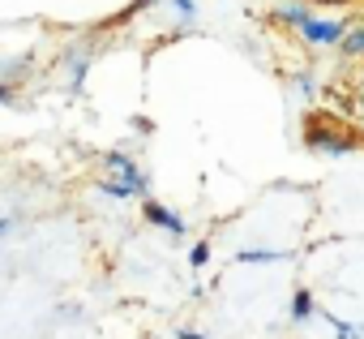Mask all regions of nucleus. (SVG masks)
I'll return each instance as SVG.
<instances>
[{
  "instance_id": "obj_8",
  "label": "nucleus",
  "mask_w": 364,
  "mask_h": 339,
  "mask_svg": "<svg viewBox=\"0 0 364 339\" xmlns=\"http://www.w3.org/2000/svg\"><path fill=\"white\" fill-rule=\"evenodd\" d=\"M283 249H236V262H283Z\"/></svg>"
},
{
  "instance_id": "obj_12",
  "label": "nucleus",
  "mask_w": 364,
  "mask_h": 339,
  "mask_svg": "<svg viewBox=\"0 0 364 339\" xmlns=\"http://www.w3.org/2000/svg\"><path fill=\"white\" fill-rule=\"evenodd\" d=\"M296 90H300L304 99H313V95H317V78H313V73H296Z\"/></svg>"
},
{
  "instance_id": "obj_13",
  "label": "nucleus",
  "mask_w": 364,
  "mask_h": 339,
  "mask_svg": "<svg viewBox=\"0 0 364 339\" xmlns=\"http://www.w3.org/2000/svg\"><path fill=\"white\" fill-rule=\"evenodd\" d=\"M189 262H193V266L202 271V266L210 262V245H206V241H202V245H193V249H189Z\"/></svg>"
},
{
  "instance_id": "obj_15",
  "label": "nucleus",
  "mask_w": 364,
  "mask_h": 339,
  "mask_svg": "<svg viewBox=\"0 0 364 339\" xmlns=\"http://www.w3.org/2000/svg\"><path fill=\"white\" fill-rule=\"evenodd\" d=\"M176 339H210V335H198V330H176Z\"/></svg>"
},
{
  "instance_id": "obj_4",
  "label": "nucleus",
  "mask_w": 364,
  "mask_h": 339,
  "mask_svg": "<svg viewBox=\"0 0 364 339\" xmlns=\"http://www.w3.org/2000/svg\"><path fill=\"white\" fill-rule=\"evenodd\" d=\"M141 215H146V224H154V228H163V232H171V236H185V219H180L171 207L154 202V198L141 202Z\"/></svg>"
},
{
  "instance_id": "obj_1",
  "label": "nucleus",
  "mask_w": 364,
  "mask_h": 339,
  "mask_svg": "<svg viewBox=\"0 0 364 339\" xmlns=\"http://www.w3.org/2000/svg\"><path fill=\"white\" fill-rule=\"evenodd\" d=\"M347 26H351L347 18H317V14H313V18H309L304 26H296V31H300V39H304L309 48H334Z\"/></svg>"
},
{
  "instance_id": "obj_5",
  "label": "nucleus",
  "mask_w": 364,
  "mask_h": 339,
  "mask_svg": "<svg viewBox=\"0 0 364 339\" xmlns=\"http://www.w3.org/2000/svg\"><path fill=\"white\" fill-rule=\"evenodd\" d=\"M270 18L283 22V26H304L313 18V9H309V0H279V5L270 9Z\"/></svg>"
},
{
  "instance_id": "obj_11",
  "label": "nucleus",
  "mask_w": 364,
  "mask_h": 339,
  "mask_svg": "<svg viewBox=\"0 0 364 339\" xmlns=\"http://www.w3.org/2000/svg\"><path fill=\"white\" fill-rule=\"evenodd\" d=\"M150 5H159V0H133V5H129L120 18H112V26H116V22H129V18H137V14H146Z\"/></svg>"
},
{
  "instance_id": "obj_6",
  "label": "nucleus",
  "mask_w": 364,
  "mask_h": 339,
  "mask_svg": "<svg viewBox=\"0 0 364 339\" xmlns=\"http://www.w3.org/2000/svg\"><path fill=\"white\" fill-rule=\"evenodd\" d=\"M334 48L343 52V61H360V56H364V26H347Z\"/></svg>"
},
{
  "instance_id": "obj_10",
  "label": "nucleus",
  "mask_w": 364,
  "mask_h": 339,
  "mask_svg": "<svg viewBox=\"0 0 364 339\" xmlns=\"http://www.w3.org/2000/svg\"><path fill=\"white\" fill-rule=\"evenodd\" d=\"M99 189H103L107 198H120V202H124V198H137V194H133V185H124L120 177H107V181H99Z\"/></svg>"
},
{
  "instance_id": "obj_2",
  "label": "nucleus",
  "mask_w": 364,
  "mask_h": 339,
  "mask_svg": "<svg viewBox=\"0 0 364 339\" xmlns=\"http://www.w3.org/2000/svg\"><path fill=\"white\" fill-rule=\"evenodd\" d=\"M304 146L326 150V155H351L355 150V137L343 133V129H334V125H309L304 129Z\"/></svg>"
},
{
  "instance_id": "obj_3",
  "label": "nucleus",
  "mask_w": 364,
  "mask_h": 339,
  "mask_svg": "<svg viewBox=\"0 0 364 339\" xmlns=\"http://www.w3.org/2000/svg\"><path fill=\"white\" fill-rule=\"evenodd\" d=\"M103 163L112 167V172H116V177H120L124 185H133V194H137V198H146L150 181H146V172H141V167H137V163H133V159H129L124 150H107V155H103Z\"/></svg>"
},
{
  "instance_id": "obj_9",
  "label": "nucleus",
  "mask_w": 364,
  "mask_h": 339,
  "mask_svg": "<svg viewBox=\"0 0 364 339\" xmlns=\"http://www.w3.org/2000/svg\"><path fill=\"white\" fill-rule=\"evenodd\" d=\"M167 9L180 18V26H193L198 22V5H193V0H167Z\"/></svg>"
},
{
  "instance_id": "obj_14",
  "label": "nucleus",
  "mask_w": 364,
  "mask_h": 339,
  "mask_svg": "<svg viewBox=\"0 0 364 339\" xmlns=\"http://www.w3.org/2000/svg\"><path fill=\"white\" fill-rule=\"evenodd\" d=\"M14 228H18V215H0V241H5Z\"/></svg>"
},
{
  "instance_id": "obj_7",
  "label": "nucleus",
  "mask_w": 364,
  "mask_h": 339,
  "mask_svg": "<svg viewBox=\"0 0 364 339\" xmlns=\"http://www.w3.org/2000/svg\"><path fill=\"white\" fill-rule=\"evenodd\" d=\"M313 318H317V301H313V292H309V288H300V292L291 296V322H300V326H304V322H313Z\"/></svg>"
}]
</instances>
